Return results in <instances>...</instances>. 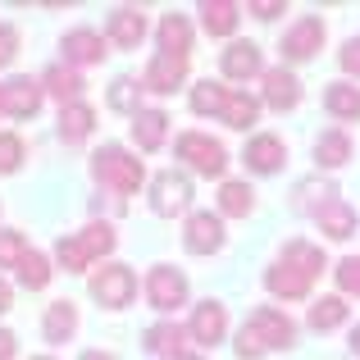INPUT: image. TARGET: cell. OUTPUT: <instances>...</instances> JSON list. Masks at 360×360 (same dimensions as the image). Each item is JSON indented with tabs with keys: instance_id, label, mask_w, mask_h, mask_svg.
Here are the masks:
<instances>
[{
	"instance_id": "obj_7",
	"label": "cell",
	"mask_w": 360,
	"mask_h": 360,
	"mask_svg": "<svg viewBox=\"0 0 360 360\" xmlns=\"http://www.w3.org/2000/svg\"><path fill=\"white\" fill-rule=\"evenodd\" d=\"M187 274L174 269V264H150L146 274V301L150 310H160V315H174L178 306H187Z\"/></svg>"
},
{
	"instance_id": "obj_41",
	"label": "cell",
	"mask_w": 360,
	"mask_h": 360,
	"mask_svg": "<svg viewBox=\"0 0 360 360\" xmlns=\"http://www.w3.org/2000/svg\"><path fill=\"white\" fill-rule=\"evenodd\" d=\"M246 9H251V14L260 18V23H274V18H278V14H283L288 5H283V0H251Z\"/></svg>"
},
{
	"instance_id": "obj_29",
	"label": "cell",
	"mask_w": 360,
	"mask_h": 360,
	"mask_svg": "<svg viewBox=\"0 0 360 360\" xmlns=\"http://www.w3.org/2000/svg\"><path fill=\"white\" fill-rule=\"evenodd\" d=\"M105 105L115 110V115L137 119V115H141V78H128V73H119V78L110 82V91H105Z\"/></svg>"
},
{
	"instance_id": "obj_19",
	"label": "cell",
	"mask_w": 360,
	"mask_h": 360,
	"mask_svg": "<svg viewBox=\"0 0 360 360\" xmlns=\"http://www.w3.org/2000/svg\"><path fill=\"white\" fill-rule=\"evenodd\" d=\"M192 41H196V32H192V18H187V14H160V23H155L160 55H178V60H187V55H192Z\"/></svg>"
},
{
	"instance_id": "obj_37",
	"label": "cell",
	"mask_w": 360,
	"mask_h": 360,
	"mask_svg": "<svg viewBox=\"0 0 360 360\" xmlns=\"http://www.w3.org/2000/svg\"><path fill=\"white\" fill-rule=\"evenodd\" d=\"M23 137L18 132H0V174H18V165H23Z\"/></svg>"
},
{
	"instance_id": "obj_27",
	"label": "cell",
	"mask_w": 360,
	"mask_h": 360,
	"mask_svg": "<svg viewBox=\"0 0 360 360\" xmlns=\"http://www.w3.org/2000/svg\"><path fill=\"white\" fill-rule=\"evenodd\" d=\"M196 14H201V27L210 37H233L242 23V5H233V0H205Z\"/></svg>"
},
{
	"instance_id": "obj_2",
	"label": "cell",
	"mask_w": 360,
	"mask_h": 360,
	"mask_svg": "<svg viewBox=\"0 0 360 360\" xmlns=\"http://www.w3.org/2000/svg\"><path fill=\"white\" fill-rule=\"evenodd\" d=\"M297 342V324H292L288 310L278 306H255L251 315H246V324L238 328V360H264L274 352H288V347Z\"/></svg>"
},
{
	"instance_id": "obj_36",
	"label": "cell",
	"mask_w": 360,
	"mask_h": 360,
	"mask_svg": "<svg viewBox=\"0 0 360 360\" xmlns=\"http://www.w3.org/2000/svg\"><path fill=\"white\" fill-rule=\"evenodd\" d=\"M32 251L18 229H0V269H18V260Z\"/></svg>"
},
{
	"instance_id": "obj_42",
	"label": "cell",
	"mask_w": 360,
	"mask_h": 360,
	"mask_svg": "<svg viewBox=\"0 0 360 360\" xmlns=\"http://www.w3.org/2000/svg\"><path fill=\"white\" fill-rule=\"evenodd\" d=\"M18 356V338L9 328H0V360H14Z\"/></svg>"
},
{
	"instance_id": "obj_5",
	"label": "cell",
	"mask_w": 360,
	"mask_h": 360,
	"mask_svg": "<svg viewBox=\"0 0 360 360\" xmlns=\"http://www.w3.org/2000/svg\"><path fill=\"white\" fill-rule=\"evenodd\" d=\"M87 292H91V301H101L105 310H123V306H132V297H137V274H132L128 264L110 260V264H101V269L91 274Z\"/></svg>"
},
{
	"instance_id": "obj_43",
	"label": "cell",
	"mask_w": 360,
	"mask_h": 360,
	"mask_svg": "<svg viewBox=\"0 0 360 360\" xmlns=\"http://www.w3.org/2000/svg\"><path fill=\"white\" fill-rule=\"evenodd\" d=\"M9 306H14V288H9V283L5 278H0V315H5V310Z\"/></svg>"
},
{
	"instance_id": "obj_1",
	"label": "cell",
	"mask_w": 360,
	"mask_h": 360,
	"mask_svg": "<svg viewBox=\"0 0 360 360\" xmlns=\"http://www.w3.org/2000/svg\"><path fill=\"white\" fill-rule=\"evenodd\" d=\"M319 274H324V251L306 238H292L278 251V260L264 269V288L278 301H306Z\"/></svg>"
},
{
	"instance_id": "obj_33",
	"label": "cell",
	"mask_w": 360,
	"mask_h": 360,
	"mask_svg": "<svg viewBox=\"0 0 360 360\" xmlns=\"http://www.w3.org/2000/svg\"><path fill=\"white\" fill-rule=\"evenodd\" d=\"M51 278H55V269H51V260H46L41 251H27L23 260H18V288L46 292V288H51Z\"/></svg>"
},
{
	"instance_id": "obj_12",
	"label": "cell",
	"mask_w": 360,
	"mask_h": 360,
	"mask_svg": "<svg viewBox=\"0 0 360 360\" xmlns=\"http://www.w3.org/2000/svg\"><path fill=\"white\" fill-rule=\"evenodd\" d=\"M187 82V60H178V55H150L146 73H141V91H150V96H174L178 87Z\"/></svg>"
},
{
	"instance_id": "obj_17",
	"label": "cell",
	"mask_w": 360,
	"mask_h": 360,
	"mask_svg": "<svg viewBox=\"0 0 360 360\" xmlns=\"http://www.w3.org/2000/svg\"><path fill=\"white\" fill-rule=\"evenodd\" d=\"M105 41H115L119 51H137L146 41V14L132 5H119L110 9V23H105Z\"/></svg>"
},
{
	"instance_id": "obj_31",
	"label": "cell",
	"mask_w": 360,
	"mask_h": 360,
	"mask_svg": "<svg viewBox=\"0 0 360 360\" xmlns=\"http://www.w3.org/2000/svg\"><path fill=\"white\" fill-rule=\"evenodd\" d=\"M224 123H229L233 132H251L255 123H260V101L246 96V91H229V105H224Z\"/></svg>"
},
{
	"instance_id": "obj_32",
	"label": "cell",
	"mask_w": 360,
	"mask_h": 360,
	"mask_svg": "<svg viewBox=\"0 0 360 360\" xmlns=\"http://www.w3.org/2000/svg\"><path fill=\"white\" fill-rule=\"evenodd\" d=\"M55 260H60V269H64V274H87L96 255L87 251L82 233H69V238H60V242H55Z\"/></svg>"
},
{
	"instance_id": "obj_25",
	"label": "cell",
	"mask_w": 360,
	"mask_h": 360,
	"mask_svg": "<svg viewBox=\"0 0 360 360\" xmlns=\"http://www.w3.org/2000/svg\"><path fill=\"white\" fill-rule=\"evenodd\" d=\"M165 137H169V115L165 110H141V115L132 119V141H137V150L155 155V150L165 146Z\"/></svg>"
},
{
	"instance_id": "obj_14",
	"label": "cell",
	"mask_w": 360,
	"mask_h": 360,
	"mask_svg": "<svg viewBox=\"0 0 360 360\" xmlns=\"http://www.w3.org/2000/svg\"><path fill=\"white\" fill-rule=\"evenodd\" d=\"M315 224L328 242H347V238H356L360 219H356V205H347L342 196H328V201L315 205Z\"/></svg>"
},
{
	"instance_id": "obj_46",
	"label": "cell",
	"mask_w": 360,
	"mask_h": 360,
	"mask_svg": "<svg viewBox=\"0 0 360 360\" xmlns=\"http://www.w3.org/2000/svg\"><path fill=\"white\" fill-rule=\"evenodd\" d=\"M178 360H201V356H192V352H187V356H178Z\"/></svg>"
},
{
	"instance_id": "obj_45",
	"label": "cell",
	"mask_w": 360,
	"mask_h": 360,
	"mask_svg": "<svg viewBox=\"0 0 360 360\" xmlns=\"http://www.w3.org/2000/svg\"><path fill=\"white\" fill-rule=\"evenodd\" d=\"M352 356H356V360H360V324H356V328H352Z\"/></svg>"
},
{
	"instance_id": "obj_26",
	"label": "cell",
	"mask_w": 360,
	"mask_h": 360,
	"mask_svg": "<svg viewBox=\"0 0 360 360\" xmlns=\"http://www.w3.org/2000/svg\"><path fill=\"white\" fill-rule=\"evenodd\" d=\"M324 110L333 115L338 123H360V87L356 82H328L324 87Z\"/></svg>"
},
{
	"instance_id": "obj_6",
	"label": "cell",
	"mask_w": 360,
	"mask_h": 360,
	"mask_svg": "<svg viewBox=\"0 0 360 360\" xmlns=\"http://www.w3.org/2000/svg\"><path fill=\"white\" fill-rule=\"evenodd\" d=\"M187 205H192V178L183 169H160L150 178V210L160 219H174V214H187Z\"/></svg>"
},
{
	"instance_id": "obj_15",
	"label": "cell",
	"mask_w": 360,
	"mask_h": 360,
	"mask_svg": "<svg viewBox=\"0 0 360 360\" xmlns=\"http://www.w3.org/2000/svg\"><path fill=\"white\" fill-rule=\"evenodd\" d=\"M219 69L229 82H246V78H264V55L255 41H229V51L219 55Z\"/></svg>"
},
{
	"instance_id": "obj_30",
	"label": "cell",
	"mask_w": 360,
	"mask_h": 360,
	"mask_svg": "<svg viewBox=\"0 0 360 360\" xmlns=\"http://www.w3.org/2000/svg\"><path fill=\"white\" fill-rule=\"evenodd\" d=\"M229 91L233 87H224V82H214V78H201V82H196V87H192V96H187V105H192V115H214V119H219L224 115V105H229Z\"/></svg>"
},
{
	"instance_id": "obj_10",
	"label": "cell",
	"mask_w": 360,
	"mask_h": 360,
	"mask_svg": "<svg viewBox=\"0 0 360 360\" xmlns=\"http://www.w3.org/2000/svg\"><path fill=\"white\" fill-rule=\"evenodd\" d=\"M187 338H192L196 347H219L224 338H229V310H224V301L205 297L201 306H192V319H187Z\"/></svg>"
},
{
	"instance_id": "obj_11",
	"label": "cell",
	"mask_w": 360,
	"mask_h": 360,
	"mask_svg": "<svg viewBox=\"0 0 360 360\" xmlns=\"http://www.w3.org/2000/svg\"><path fill=\"white\" fill-rule=\"evenodd\" d=\"M105 37L96 32V27H69V32L60 37V51H64V64L69 69H87V64H101L105 60Z\"/></svg>"
},
{
	"instance_id": "obj_4",
	"label": "cell",
	"mask_w": 360,
	"mask_h": 360,
	"mask_svg": "<svg viewBox=\"0 0 360 360\" xmlns=\"http://www.w3.org/2000/svg\"><path fill=\"white\" fill-rule=\"evenodd\" d=\"M174 155L201 178H224V169H229V150H224V141L210 137V132H178Z\"/></svg>"
},
{
	"instance_id": "obj_13",
	"label": "cell",
	"mask_w": 360,
	"mask_h": 360,
	"mask_svg": "<svg viewBox=\"0 0 360 360\" xmlns=\"http://www.w3.org/2000/svg\"><path fill=\"white\" fill-rule=\"evenodd\" d=\"M242 160H246V169H251V174L269 178V174H278V169L288 165V141L274 137V132H255V137L246 141Z\"/></svg>"
},
{
	"instance_id": "obj_47",
	"label": "cell",
	"mask_w": 360,
	"mask_h": 360,
	"mask_svg": "<svg viewBox=\"0 0 360 360\" xmlns=\"http://www.w3.org/2000/svg\"><path fill=\"white\" fill-rule=\"evenodd\" d=\"M0 115H5V96H0Z\"/></svg>"
},
{
	"instance_id": "obj_39",
	"label": "cell",
	"mask_w": 360,
	"mask_h": 360,
	"mask_svg": "<svg viewBox=\"0 0 360 360\" xmlns=\"http://www.w3.org/2000/svg\"><path fill=\"white\" fill-rule=\"evenodd\" d=\"M338 64H342L347 78H356V82H360V37L342 41V51H338Z\"/></svg>"
},
{
	"instance_id": "obj_35",
	"label": "cell",
	"mask_w": 360,
	"mask_h": 360,
	"mask_svg": "<svg viewBox=\"0 0 360 360\" xmlns=\"http://www.w3.org/2000/svg\"><path fill=\"white\" fill-rule=\"evenodd\" d=\"M82 242H87L91 255H110V251L119 246V233H115V224H105V219L96 224V219H91L87 229H82Z\"/></svg>"
},
{
	"instance_id": "obj_18",
	"label": "cell",
	"mask_w": 360,
	"mask_h": 360,
	"mask_svg": "<svg viewBox=\"0 0 360 360\" xmlns=\"http://www.w3.org/2000/svg\"><path fill=\"white\" fill-rule=\"evenodd\" d=\"M0 96H5V115L9 119H37L46 91H41L37 78H9V82H0Z\"/></svg>"
},
{
	"instance_id": "obj_44",
	"label": "cell",
	"mask_w": 360,
	"mask_h": 360,
	"mask_svg": "<svg viewBox=\"0 0 360 360\" xmlns=\"http://www.w3.org/2000/svg\"><path fill=\"white\" fill-rule=\"evenodd\" d=\"M78 360H115V356H110V352H82Z\"/></svg>"
},
{
	"instance_id": "obj_28",
	"label": "cell",
	"mask_w": 360,
	"mask_h": 360,
	"mask_svg": "<svg viewBox=\"0 0 360 360\" xmlns=\"http://www.w3.org/2000/svg\"><path fill=\"white\" fill-rule=\"evenodd\" d=\"M251 210H255V187L246 183V178H229V183H219V214H224V219H246Z\"/></svg>"
},
{
	"instance_id": "obj_34",
	"label": "cell",
	"mask_w": 360,
	"mask_h": 360,
	"mask_svg": "<svg viewBox=\"0 0 360 360\" xmlns=\"http://www.w3.org/2000/svg\"><path fill=\"white\" fill-rule=\"evenodd\" d=\"M342 324H347V297H319L310 306V328L315 333H333Z\"/></svg>"
},
{
	"instance_id": "obj_38",
	"label": "cell",
	"mask_w": 360,
	"mask_h": 360,
	"mask_svg": "<svg viewBox=\"0 0 360 360\" xmlns=\"http://www.w3.org/2000/svg\"><path fill=\"white\" fill-rule=\"evenodd\" d=\"M333 278H338V288H342V297H360V255H347V260H338Z\"/></svg>"
},
{
	"instance_id": "obj_48",
	"label": "cell",
	"mask_w": 360,
	"mask_h": 360,
	"mask_svg": "<svg viewBox=\"0 0 360 360\" xmlns=\"http://www.w3.org/2000/svg\"><path fill=\"white\" fill-rule=\"evenodd\" d=\"M32 360H51V356H32Z\"/></svg>"
},
{
	"instance_id": "obj_24",
	"label": "cell",
	"mask_w": 360,
	"mask_h": 360,
	"mask_svg": "<svg viewBox=\"0 0 360 360\" xmlns=\"http://www.w3.org/2000/svg\"><path fill=\"white\" fill-rule=\"evenodd\" d=\"M352 155H356V146H352V132L347 128H328L315 137V165L319 169H342Z\"/></svg>"
},
{
	"instance_id": "obj_20",
	"label": "cell",
	"mask_w": 360,
	"mask_h": 360,
	"mask_svg": "<svg viewBox=\"0 0 360 360\" xmlns=\"http://www.w3.org/2000/svg\"><path fill=\"white\" fill-rule=\"evenodd\" d=\"M41 338H46L51 347H64V342H73V338H78V306H73L69 297L46 306V315H41Z\"/></svg>"
},
{
	"instance_id": "obj_9",
	"label": "cell",
	"mask_w": 360,
	"mask_h": 360,
	"mask_svg": "<svg viewBox=\"0 0 360 360\" xmlns=\"http://www.w3.org/2000/svg\"><path fill=\"white\" fill-rule=\"evenodd\" d=\"M324 32H328V27H324V18H319V14H301L297 23L283 32V46H278L283 60H288V64H306V60H315L319 46H324Z\"/></svg>"
},
{
	"instance_id": "obj_22",
	"label": "cell",
	"mask_w": 360,
	"mask_h": 360,
	"mask_svg": "<svg viewBox=\"0 0 360 360\" xmlns=\"http://www.w3.org/2000/svg\"><path fill=\"white\" fill-rule=\"evenodd\" d=\"M146 352L160 360H178L187 356V328H178L174 319H160V324L146 328Z\"/></svg>"
},
{
	"instance_id": "obj_23",
	"label": "cell",
	"mask_w": 360,
	"mask_h": 360,
	"mask_svg": "<svg viewBox=\"0 0 360 360\" xmlns=\"http://www.w3.org/2000/svg\"><path fill=\"white\" fill-rule=\"evenodd\" d=\"M37 82H41V91H51V96L60 101V110L73 105V101L82 96V87H87V82H82V73L69 69V64H51V69H46Z\"/></svg>"
},
{
	"instance_id": "obj_3",
	"label": "cell",
	"mask_w": 360,
	"mask_h": 360,
	"mask_svg": "<svg viewBox=\"0 0 360 360\" xmlns=\"http://www.w3.org/2000/svg\"><path fill=\"white\" fill-rule=\"evenodd\" d=\"M91 178L115 196H132L141 183H146V169H141V160L132 155L128 146L110 141V146H101L96 155H91Z\"/></svg>"
},
{
	"instance_id": "obj_8",
	"label": "cell",
	"mask_w": 360,
	"mask_h": 360,
	"mask_svg": "<svg viewBox=\"0 0 360 360\" xmlns=\"http://www.w3.org/2000/svg\"><path fill=\"white\" fill-rule=\"evenodd\" d=\"M224 242H229V233H224L219 210H192L187 214V224H183L187 255H214V251H224Z\"/></svg>"
},
{
	"instance_id": "obj_40",
	"label": "cell",
	"mask_w": 360,
	"mask_h": 360,
	"mask_svg": "<svg viewBox=\"0 0 360 360\" xmlns=\"http://www.w3.org/2000/svg\"><path fill=\"white\" fill-rule=\"evenodd\" d=\"M14 55H18V27L14 23H0V69L14 64Z\"/></svg>"
},
{
	"instance_id": "obj_21",
	"label": "cell",
	"mask_w": 360,
	"mask_h": 360,
	"mask_svg": "<svg viewBox=\"0 0 360 360\" xmlns=\"http://www.w3.org/2000/svg\"><path fill=\"white\" fill-rule=\"evenodd\" d=\"M91 132H96V110L87 101H73V105L60 110V141L64 146H82Z\"/></svg>"
},
{
	"instance_id": "obj_16",
	"label": "cell",
	"mask_w": 360,
	"mask_h": 360,
	"mask_svg": "<svg viewBox=\"0 0 360 360\" xmlns=\"http://www.w3.org/2000/svg\"><path fill=\"white\" fill-rule=\"evenodd\" d=\"M264 105L274 110V115H288V110H297L301 105V78L292 69H264Z\"/></svg>"
}]
</instances>
